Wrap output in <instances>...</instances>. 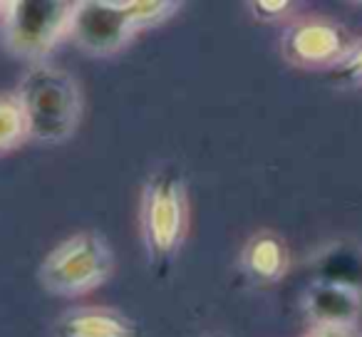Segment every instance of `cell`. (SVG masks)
Listing matches in <instances>:
<instances>
[{"mask_svg": "<svg viewBox=\"0 0 362 337\" xmlns=\"http://www.w3.org/2000/svg\"><path fill=\"white\" fill-rule=\"evenodd\" d=\"M16 95L33 141L55 146L72 139L82 119V90L65 67L35 62L21 77Z\"/></svg>", "mask_w": 362, "mask_h": 337, "instance_id": "6da1fadb", "label": "cell"}, {"mask_svg": "<svg viewBox=\"0 0 362 337\" xmlns=\"http://www.w3.org/2000/svg\"><path fill=\"white\" fill-rule=\"evenodd\" d=\"M139 228L151 266H169L189 233V187L179 166L166 164L149 174L141 189Z\"/></svg>", "mask_w": 362, "mask_h": 337, "instance_id": "7a4b0ae2", "label": "cell"}, {"mask_svg": "<svg viewBox=\"0 0 362 337\" xmlns=\"http://www.w3.org/2000/svg\"><path fill=\"white\" fill-rule=\"evenodd\" d=\"M115 273V253L97 231H77L57 243L37 268V280L55 297H80L105 285Z\"/></svg>", "mask_w": 362, "mask_h": 337, "instance_id": "3957f363", "label": "cell"}, {"mask_svg": "<svg viewBox=\"0 0 362 337\" xmlns=\"http://www.w3.org/2000/svg\"><path fill=\"white\" fill-rule=\"evenodd\" d=\"M77 3L65 0H18L3 3L0 35L8 52L30 65L45 62L47 52L70 35Z\"/></svg>", "mask_w": 362, "mask_h": 337, "instance_id": "277c9868", "label": "cell"}, {"mask_svg": "<svg viewBox=\"0 0 362 337\" xmlns=\"http://www.w3.org/2000/svg\"><path fill=\"white\" fill-rule=\"evenodd\" d=\"M141 32L136 0H85L75 6L70 37L92 57H110L124 50Z\"/></svg>", "mask_w": 362, "mask_h": 337, "instance_id": "5b68a950", "label": "cell"}, {"mask_svg": "<svg viewBox=\"0 0 362 337\" xmlns=\"http://www.w3.org/2000/svg\"><path fill=\"white\" fill-rule=\"evenodd\" d=\"M281 50L293 67H300V70L332 67L335 70L350 57L355 47L350 45V37L342 25L320 16H308L286 28Z\"/></svg>", "mask_w": 362, "mask_h": 337, "instance_id": "8992f818", "label": "cell"}, {"mask_svg": "<svg viewBox=\"0 0 362 337\" xmlns=\"http://www.w3.org/2000/svg\"><path fill=\"white\" fill-rule=\"evenodd\" d=\"M52 337H139V327L117 307L80 305L57 315Z\"/></svg>", "mask_w": 362, "mask_h": 337, "instance_id": "52a82bcc", "label": "cell"}, {"mask_svg": "<svg viewBox=\"0 0 362 337\" xmlns=\"http://www.w3.org/2000/svg\"><path fill=\"white\" fill-rule=\"evenodd\" d=\"M305 312L315 327L352 330L362 312V292L337 283H315L305 292Z\"/></svg>", "mask_w": 362, "mask_h": 337, "instance_id": "ba28073f", "label": "cell"}, {"mask_svg": "<svg viewBox=\"0 0 362 337\" xmlns=\"http://www.w3.org/2000/svg\"><path fill=\"white\" fill-rule=\"evenodd\" d=\"M241 268L256 283H278L291 268V251L276 231H256L241 251Z\"/></svg>", "mask_w": 362, "mask_h": 337, "instance_id": "9c48e42d", "label": "cell"}, {"mask_svg": "<svg viewBox=\"0 0 362 337\" xmlns=\"http://www.w3.org/2000/svg\"><path fill=\"white\" fill-rule=\"evenodd\" d=\"M317 283H337L360 290L362 285V253L350 246H330L322 248L315 258Z\"/></svg>", "mask_w": 362, "mask_h": 337, "instance_id": "30bf717a", "label": "cell"}, {"mask_svg": "<svg viewBox=\"0 0 362 337\" xmlns=\"http://www.w3.org/2000/svg\"><path fill=\"white\" fill-rule=\"evenodd\" d=\"M30 139L23 105L16 92L0 90V156H8Z\"/></svg>", "mask_w": 362, "mask_h": 337, "instance_id": "8fae6325", "label": "cell"}, {"mask_svg": "<svg viewBox=\"0 0 362 337\" xmlns=\"http://www.w3.org/2000/svg\"><path fill=\"white\" fill-rule=\"evenodd\" d=\"M248 8L253 11V18L261 23H278L283 18L291 16L293 3L288 0H256V3H248Z\"/></svg>", "mask_w": 362, "mask_h": 337, "instance_id": "7c38bea8", "label": "cell"}, {"mask_svg": "<svg viewBox=\"0 0 362 337\" xmlns=\"http://www.w3.org/2000/svg\"><path fill=\"white\" fill-rule=\"evenodd\" d=\"M335 80L340 85H357V82H362V47L352 50L350 57L342 65L335 67Z\"/></svg>", "mask_w": 362, "mask_h": 337, "instance_id": "4fadbf2b", "label": "cell"}, {"mask_svg": "<svg viewBox=\"0 0 362 337\" xmlns=\"http://www.w3.org/2000/svg\"><path fill=\"white\" fill-rule=\"evenodd\" d=\"M308 337H355L352 330H337V327H315Z\"/></svg>", "mask_w": 362, "mask_h": 337, "instance_id": "5bb4252c", "label": "cell"}]
</instances>
